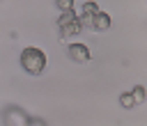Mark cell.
Instances as JSON below:
<instances>
[{
	"mask_svg": "<svg viewBox=\"0 0 147 126\" xmlns=\"http://www.w3.org/2000/svg\"><path fill=\"white\" fill-rule=\"evenodd\" d=\"M21 66L32 73V76H39L44 69H46V53L41 48H34V46H28L21 50Z\"/></svg>",
	"mask_w": 147,
	"mask_h": 126,
	"instance_id": "6da1fadb",
	"label": "cell"
},
{
	"mask_svg": "<svg viewBox=\"0 0 147 126\" xmlns=\"http://www.w3.org/2000/svg\"><path fill=\"white\" fill-rule=\"evenodd\" d=\"M67 53H69V57L74 62H87L92 57V53H90V48L85 44H69L67 46Z\"/></svg>",
	"mask_w": 147,
	"mask_h": 126,
	"instance_id": "7a4b0ae2",
	"label": "cell"
},
{
	"mask_svg": "<svg viewBox=\"0 0 147 126\" xmlns=\"http://www.w3.org/2000/svg\"><path fill=\"white\" fill-rule=\"evenodd\" d=\"M110 25H113V18H110V14H106V11H99V14H94V16H92V30H96V32H106Z\"/></svg>",
	"mask_w": 147,
	"mask_h": 126,
	"instance_id": "3957f363",
	"label": "cell"
},
{
	"mask_svg": "<svg viewBox=\"0 0 147 126\" xmlns=\"http://www.w3.org/2000/svg\"><path fill=\"white\" fill-rule=\"evenodd\" d=\"M80 30H83L80 18H76L74 23H69V25H67V27H62L60 32H62V37H71V34H80Z\"/></svg>",
	"mask_w": 147,
	"mask_h": 126,
	"instance_id": "277c9868",
	"label": "cell"
},
{
	"mask_svg": "<svg viewBox=\"0 0 147 126\" xmlns=\"http://www.w3.org/2000/svg\"><path fill=\"white\" fill-rule=\"evenodd\" d=\"M76 18H78V16H76V11H74V9H71V11H62V16L57 18V27L62 30V27H67L69 23H74Z\"/></svg>",
	"mask_w": 147,
	"mask_h": 126,
	"instance_id": "5b68a950",
	"label": "cell"
},
{
	"mask_svg": "<svg viewBox=\"0 0 147 126\" xmlns=\"http://www.w3.org/2000/svg\"><path fill=\"white\" fill-rule=\"evenodd\" d=\"M131 94H133V101H136V105L145 103V99H147V92H145V87H142V85H136V87L131 89Z\"/></svg>",
	"mask_w": 147,
	"mask_h": 126,
	"instance_id": "8992f818",
	"label": "cell"
},
{
	"mask_svg": "<svg viewBox=\"0 0 147 126\" xmlns=\"http://www.w3.org/2000/svg\"><path fill=\"white\" fill-rule=\"evenodd\" d=\"M119 105H122V108H126V110H131V108H136V101H133V94H131V92H124V94H119Z\"/></svg>",
	"mask_w": 147,
	"mask_h": 126,
	"instance_id": "52a82bcc",
	"label": "cell"
},
{
	"mask_svg": "<svg viewBox=\"0 0 147 126\" xmlns=\"http://www.w3.org/2000/svg\"><path fill=\"white\" fill-rule=\"evenodd\" d=\"M99 11H101V9H99L96 2H92V0L83 2V14H85V16H94V14H99Z\"/></svg>",
	"mask_w": 147,
	"mask_h": 126,
	"instance_id": "ba28073f",
	"label": "cell"
},
{
	"mask_svg": "<svg viewBox=\"0 0 147 126\" xmlns=\"http://www.w3.org/2000/svg\"><path fill=\"white\" fill-rule=\"evenodd\" d=\"M74 2L76 0H57V9L60 11H71L74 9Z\"/></svg>",
	"mask_w": 147,
	"mask_h": 126,
	"instance_id": "9c48e42d",
	"label": "cell"
},
{
	"mask_svg": "<svg viewBox=\"0 0 147 126\" xmlns=\"http://www.w3.org/2000/svg\"><path fill=\"white\" fill-rule=\"evenodd\" d=\"M78 18H80V25H83V27H92V16H85V14H80Z\"/></svg>",
	"mask_w": 147,
	"mask_h": 126,
	"instance_id": "30bf717a",
	"label": "cell"
}]
</instances>
